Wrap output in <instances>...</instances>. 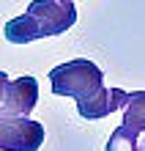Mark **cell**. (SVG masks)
<instances>
[{
  "instance_id": "obj_4",
  "label": "cell",
  "mask_w": 145,
  "mask_h": 151,
  "mask_svg": "<svg viewBox=\"0 0 145 151\" xmlns=\"http://www.w3.org/2000/svg\"><path fill=\"white\" fill-rule=\"evenodd\" d=\"M39 104V80L30 74H22L16 80H8L0 113L6 115H30V110Z\"/></svg>"
},
{
  "instance_id": "obj_6",
  "label": "cell",
  "mask_w": 145,
  "mask_h": 151,
  "mask_svg": "<svg viewBox=\"0 0 145 151\" xmlns=\"http://www.w3.org/2000/svg\"><path fill=\"white\" fill-rule=\"evenodd\" d=\"M123 124L137 132H145V91H131L123 104Z\"/></svg>"
},
{
  "instance_id": "obj_5",
  "label": "cell",
  "mask_w": 145,
  "mask_h": 151,
  "mask_svg": "<svg viewBox=\"0 0 145 151\" xmlns=\"http://www.w3.org/2000/svg\"><path fill=\"white\" fill-rule=\"evenodd\" d=\"M126 91L121 88H99L93 96H88V99L77 102V113L82 115L88 121H99V118H107L110 113L115 110H123L126 104Z\"/></svg>"
},
{
  "instance_id": "obj_8",
  "label": "cell",
  "mask_w": 145,
  "mask_h": 151,
  "mask_svg": "<svg viewBox=\"0 0 145 151\" xmlns=\"http://www.w3.org/2000/svg\"><path fill=\"white\" fill-rule=\"evenodd\" d=\"M6 85H8V77H6V72H0V102H3V93H6Z\"/></svg>"
},
{
  "instance_id": "obj_3",
  "label": "cell",
  "mask_w": 145,
  "mask_h": 151,
  "mask_svg": "<svg viewBox=\"0 0 145 151\" xmlns=\"http://www.w3.org/2000/svg\"><path fill=\"white\" fill-rule=\"evenodd\" d=\"M44 143V124L30 115L0 113V151H39Z\"/></svg>"
},
{
  "instance_id": "obj_7",
  "label": "cell",
  "mask_w": 145,
  "mask_h": 151,
  "mask_svg": "<svg viewBox=\"0 0 145 151\" xmlns=\"http://www.w3.org/2000/svg\"><path fill=\"white\" fill-rule=\"evenodd\" d=\"M104 151H145V146L140 143V132H137V129L121 124V127L110 135Z\"/></svg>"
},
{
  "instance_id": "obj_1",
  "label": "cell",
  "mask_w": 145,
  "mask_h": 151,
  "mask_svg": "<svg viewBox=\"0 0 145 151\" xmlns=\"http://www.w3.org/2000/svg\"><path fill=\"white\" fill-rule=\"evenodd\" d=\"M77 22V6L71 0H33L22 17L6 22L3 36L11 44H28L36 39H52L66 33Z\"/></svg>"
},
{
  "instance_id": "obj_2",
  "label": "cell",
  "mask_w": 145,
  "mask_h": 151,
  "mask_svg": "<svg viewBox=\"0 0 145 151\" xmlns=\"http://www.w3.org/2000/svg\"><path fill=\"white\" fill-rule=\"evenodd\" d=\"M49 88L58 96H71L74 102H82L99 88H104V72L88 58H74L49 69Z\"/></svg>"
}]
</instances>
